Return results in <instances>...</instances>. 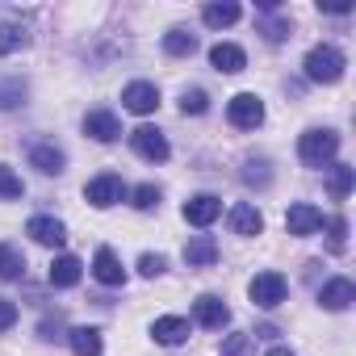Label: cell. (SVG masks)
Returning <instances> with one entry per match:
<instances>
[{
	"label": "cell",
	"instance_id": "1f68e13d",
	"mask_svg": "<svg viewBox=\"0 0 356 356\" xmlns=\"http://www.w3.org/2000/svg\"><path fill=\"white\" fill-rule=\"evenodd\" d=\"M327 239H331V252H343V239H348V222H343V218H331V222H327Z\"/></svg>",
	"mask_w": 356,
	"mask_h": 356
},
{
	"label": "cell",
	"instance_id": "603a6c76",
	"mask_svg": "<svg viewBox=\"0 0 356 356\" xmlns=\"http://www.w3.org/2000/svg\"><path fill=\"white\" fill-rule=\"evenodd\" d=\"M239 13H243V9L235 5V0H227V5H206V9H202V22L214 26V30H222V26H235Z\"/></svg>",
	"mask_w": 356,
	"mask_h": 356
},
{
	"label": "cell",
	"instance_id": "d4e9b609",
	"mask_svg": "<svg viewBox=\"0 0 356 356\" xmlns=\"http://www.w3.org/2000/svg\"><path fill=\"white\" fill-rule=\"evenodd\" d=\"M163 51L176 55V59H185V55L197 51V38H193L189 30H168V34H163Z\"/></svg>",
	"mask_w": 356,
	"mask_h": 356
},
{
	"label": "cell",
	"instance_id": "30bf717a",
	"mask_svg": "<svg viewBox=\"0 0 356 356\" xmlns=\"http://www.w3.org/2000/svg\"><path fill=\"white\" fill-rule=\"evenodd\" d=\"M26 235H30L34 243H42V248H63V243H67V227H63L59 218H47V214L30 218V222H26Z\"/></svg>",
	"mask_w": 356,
	"mask_h": 356
},
{
	"label": "cell",
	"instance_id": "ac0fdd59",
	"mask_svg": "<svg viewBox=\"0 0 356 356\" xmlns=\"http://www.w3.org/2000/svg\"><path fill=\"white\" fill-rule=\"evenodd\" d=\"M30 163H34L38 172H47V176H59L63 163H67V155H63L55 143H34V147H30Z\"/></svg>",
	"mask_w": 356,
	"mask_h": 356
},
{
	"label": "cell",
	"instance_id": "d6986e66",
	"mask_svg": "<svg viewBox=\"0 0 356 356\" xmlns=\"http://www.w3.org/2000/svg\"><path fill=\"white\" fill-rule=\"evenodd\" d=\"M231 231H235V235H260V231H264L260 210H256V206H248V202L231 206Z\"/></svg>",
	"mask_w": 356,
	"mask_h": 356
},
{
	"label": "cell",
	"instance_id": "5b68a950",
	"mask_svg": "<svg viewBox=\"0 0 356 356\" xmlns=\"http://www.w3.org/2000/svg\"><path fill=\"white\" fill-rule=\"evenodd\" d=\"M227 118H231L235 130H256V126L264 122V101H260L256 92H239V97H231Z\"/></svg>",
	"mask_w": 356,
	"mask_h": 356
},
{
	"label": "cell",
	"instance_id": "5bb4252c",
	"mask_svg": "<svg viewBox=\"0 0 356 356\" xmlns=\"http://www.w3.org/2000/svg\"><path fill=\"white\" fill-rule=\"evenodd\" d=\"M318 302H323V310H348L356 302V285L348 277H335V281H327L318 289Z\"/></svg>",
	"mask_w": 356,
	"mask_h": 356
},
{
	"label": "cell",
	"instance_id": "f1b7e54d",
	"mask_svg": "<svg viewBox=\"0 0 356 356\" xmlns=\"http://www.w3.org/2000/svg\"><path fill=\"white\" fill-rule=\"evenodd\" d=\"M22 97H26V84H22V80L0 84V109H13V105H22Z\"/></svg>",
	"mask_w": 356,
	"mask_h": 356
},
{
	"label": "cell",
	"instance_id": "ffe728a7",
	"mask_svg": "<svg viewBox=\"0 0 356 356\" xmlns=\"http://www.w3.org/2000/svg\"><path fill=\"white\" fill-rule=\"evenodd\" d=\"M80 268L84 264L76 256H59V260H51V273L47 277H51L55 289H72V285H80Z\"/></svg>",
	"mask_w": 356,
	"mask_h": 356
},
{
	"label": "cell",
	"instance_id": "7a4b0ae2",
	"mask_svg": "<svg viewBox=\"0 0 356 356\" xmlns=\"http://www.w3.org/2000/svg\"><path fill=\"white\" fill-rule=\"evenodd\" d=\"M302 67H306V80H314V84H335V80L343 76V55H339L335 47H314Z\"/></svg>",
	"mask_w": 356,
	"mask_h": 356
},
{
	"label": "cell",
	"instance_id": "4fadbf2b",
	"mask_svg": "<svg viewBox=\"0 0 356 356\" xmlns=\"http://www.w3.org/2000/svg\"><path fill=\"white\" fill-rule=\"evenodd\" d=\"M218 214H222V202L214 193H197L185 202V222H193V227H210Z\"/></svg>",
	"mask_w": 356,
	"mask_h": 356
},
{
	"label": "cell",
	"instance_id": "6da1fadb",
	"mask_svg": "<svg viewBox=\"0 0 356 356\" xmlns=\"http://www.w3.org/2000/svg\"><path fill=\"white\" fill-rule=\"evenodd\" d=\"M335 151H339V134L335 130H306L298 138V155H302L306 168H327L335 159Z\"/></svg>",
	"mask_w": 356,
	"mask_h": 356
},
{
	"label": "cell",
	"instance_id": "3957f363",
	"mask_svg": "<svg viewBox=\"0 0 356 356\" xmlns=\"http://www.w3.org/2000/svg\"><path fill=\"white\" fill-rule=\"evenodd\" d=\"M248 293H252V302L260 306V310H273V306H281L285 302V293H289V281L281 277V273H256L252 277V285H248Z\"/></svg>",
	"mask_w": 356,
	"mask_h": 356
},
{
	"label": "cell",
	"instance_id": "836d02e7",
	"mask_svg": "<svg viewBox=\"0 0 356 356\" xmlns=\"http://www.w3.org/2000/svg\"><path fill=\"white\" fill-rule=\"evenodd\" d=\"M13 323H17V306L9 298H0V331H9Z\"/></svg>",
	"mask_w": 356,
	"mask_h": 356
},
{
	"label": "cell",
	"instance_id": "8992f818",
	"mask_svg": "<svg viewBox=\"0 0 356 356\" xmlns=\"http://www.w3.org/2000/svg\"><path fill=\"white\" fill-rule=\"evenodd\" d=\"M130 147L147 159V163H163L168 155H172V147H168V138L155 130V126H138V130H130Z\"/></svg>",
	"mask_w": 356,
	"mask_h": 356
},
{
	"label": "cell",
	"instance_id": "e0dca14e",
	"mask_svg": "<svg viewBox=\"0 0 356 356\" xmlns=\"http://www.w3.org/2000/svg\"><path fill=\"white\" fill-rule=\"evenodd\" d=\"M210 63H214L218 72L235 76V72L248 67V55H243V47H235V42H218V47H210Z\"/></svg>",
	"mask_w": 356,
	"mask_h": 356
},
{
	"label": "cell",
	"instance_id": "484cf974",
	"mask_svg": "<svg viewBox=\"0 0 356 356\" xmlns=\"http://www.w3.org/2000/svg\"><path fill=\"white\" fill-rule=\"evenodd\" d=\"M352 176H356V172H352L348 163H335V168H331V176H327V193H331L335 202H343V197L352 193Z\"/></svg>",
	"mask_w": 356,
	"mask_h": 356
},
{
	"label": "cell",
	"instance_id": "8fae6325",
	"mask_svg": "<svg viewBox=\"0 0 356 356\" xmlns=\"http://www.w3.org/2000/svg\"><path fill=\"white\" fill-rule=\"evenodd\" d=\"M151 335H155V343L176 348V343H185V339H189V318H181V314H163V318H155Z\"/></svg>",
	"mask_w": 356,
	"mask_h": 356
},
{
	"label": "cell",
	"instance_id": "f546056e",
	"mask_svg": "<svg viewBox=\"0 0 356 356\" xmlns=\"http://www.w3.org/2000/svg\"><path fill=\"white\" fill-rule=\"evenodd\" d=\"M130 197H134V210H155L159 206V189L155 185H138Z\"/></svg>",
	"mask_w": 356,
	"mask_h": 356
},
{
	"label": "cell",
	"instance_id": "9c48e42d",
	"mask_svg": "<svg viewBox=\"0 0 356 356\" xmlns=\"http://www.w3.org/2000/svg\"><path fill=\"white\" fill-rule=\"evenodd\" d=\"M122 105H126L130 113H155V109H159V88L147 84V80H134V84L122 88Z\"/></svg>",
	"mask_w": 356,
	"mask_h": 356
},
{
	"label": "cell",
	"instance_id": "52a82bcc",
	"mask_svg": "<svg viewBox=\"0 0 356 356\" xmlns=\"http://www.w3.org/2000/svg\"><path fill=\"white\" fill-rule=\"evenodd\" d=\"M318 227H323V210H318V206H310V202H293V206H289V214H285V231H289V235L306 239V235H314Z\"/></svg>",
	"mask_w": 356,
	"mask_h": 356
},
{
	"label": "cell",
	"instance_id": "e575fe53",
	"mask_svg": "<svg viewBox=\"0 0 356 356\" xmlns=\"http://www.w3.org/2000/svg\"><path fill=\"white\" fill-rule=\"evenodd\" d=\"M268 356H293V352H289V348H273Z\"/></svg>",
	"mask_w": 356,
	"mask_h": 356
},
{
	"label": "cell",
	"instance_id": "7402d4cb",
	"mask_svg": "<svg viewBox=\"0 0 356 356\" xmlns=\"http://www.w3.org/2000/svg\"><path fill=\"white\" fill-rule=\"evenodd\" d=\"M67 343H72L76 356H101V331L97 327H72Z\"/></svg>",
	"mask_w": 356,
	"mask_h": 356
},
{
	"label": "cell",
	"instance_id": "ba28073f",
	"mask_svg": "<svg viewBox=\"0 0 356 356\" xmlns=\"http://www.w3.org/2000/svg\"><path fill=\"white\" fill-rule=\"evenodd\" d=\"M193 318H197L206 331H222V327L231 323V306H227L222 298H214V293H202V298L193 302Z\"/></svg>",
	"mask_w": 356,
	"mask_h": 356
},
{
	"label": "cell",
	"instance_id": "7c38bea8",
	"mask_svg": "<svg viewBox=\"0 0 356 356\" xmlns=\"http://www.w3.org/2000/svg\"><path fill=\"white\" fill-rule=\"evenodd\" d=\"M84 134L97 138V143H113V138L122 134V122H118V113H109V109H92V113L84 118Z\"/></svg>",
	"mask_w": 356,
	"mask_h": 356
},
{
	"label": "cell",
	"instance_id": "d6a6232c",
	"mask_svg": "<svg viewBox=\"0 0 356 356\" xmlns=\"http://www.w3.org/2000/svg\"><path fill=\"white\" fill-rule=\"evenodd\" d=\"M163 268H168V260H163V256H151V252H147V256L138 260V273H143V277H159Z\"/></svg>",
	"mask_w": 356,
	"mask_h": 356
},
{
	"label": "cell",
	"instance_id": "83f0119b",
	"mask_svg": "<svg viewBox=\"0 0 356 356\" xmlns=\"http://www.w3.org/2000/svg\"><path fill=\"white\" fill-rule=\"evenodd\" d=\"M181 109H185V113H206V109H210V97H206L202 88H185Z\"/></svg>",
	"mask_w": 356,
	"mask_h": 356
},
{
	"label": "cell",
	"instance_id": "277c9868",
	"mask_svg": "<svg viewBox=\"0 0 356 356\" xmlns=\"http://www.w3.org/2000/svg\"><path fill=\"white\" fill-rule=\"evenodd\" d=\"M84 197L97 206V210H109V206H118V202H126L130 193H126V181L122 176H113V172H105V176H97V181H88V189H84Z\"/></svg>",
	"mask_w": 356,
	"mask_h": 356
},
{
	"label": "cell",
	"instance_id": "2e32d148",
	"mask_svg": "<svg viewBox=\"0 0 356 356\" xmlns=\"http://www.w3.org/2000/svg\"><path fill=\"white\" fill-rule=\"evenodd\" d=\"M214 260H218V239L193 235V239L185 243V264H189V268H210Z\"/></svg>",
	"mask_w": 356,
	"mask_h": 356
},
{
	"label": "cell",
	"instance_id": "4316f807",
	"mask_svg": "<svg viewBox=\"0 0 356 356\" xmlns=\"http://www.w3.org/2000/svg\"><path fill=\"white\" fill-rule=\"evenodd\" d=\"M26 185H22V176L13 168H0V197H22Z\"/></svg>",
	"mask_w": 356,
	"mask_h": 356
},
{
	"label": "cell",
	"instance_id": "4dcf8cb0",
	"mask_svg": "<svg viewBox=\"0 0 356 356\" xmlns=\"http://www.w3.org/2000/svg\"><path fill=\"white\" fill-rule=\"evenodd\" d=\"M222 356H252V335H227Z\"/></svg>",
	"mask_w": 356,
	"mask_h": 356
},
{
	"label": "cell",
	"instance_id": "cb8c5ba5",
	"mask_svg": "<svg viewBox=\"0 0 356 356\" xmlns=\"http://www.w3.org/2000/svg\"><path fill=\"white\" fill-rule=\"evenodd\" d=\"M26 47H30L26 26H17V22H5V26H0V59L13 55V51H26Z\"/></svg>",
	"mask_w": 356,
	"mask_h": 356
},
{
	"label": "cell",
	"instance_id": "44dd1931",
	"mask_svg": "<svg viewBox=\"0 0 356 356\" xmlns=\"http://www.w3.org/2000/svg\"><path fill=\"white\" fill-rule=\"evenodd\" d=\"M26 277V256L13 243H0V281H22Z\"/></svg>",
	"mask_w": 356,
	"mask_h": 356
},
{
	"label": "cell",
	"instance_id": "9a60e30c",
	"mask_svg": "<svg viewBox=\"0 0 356 356\" xmlns=\"http://www.w3.org/2000/svg\"><path fill=\"white\" fill-rule=\"evenodd\" d=\"M92 277H97L101 285H126V268H122V260H118L109 248H97V256H92Z\"/></svg>",
	"mask_w": 356,
	"mask_h": 356
}]
</instances>
